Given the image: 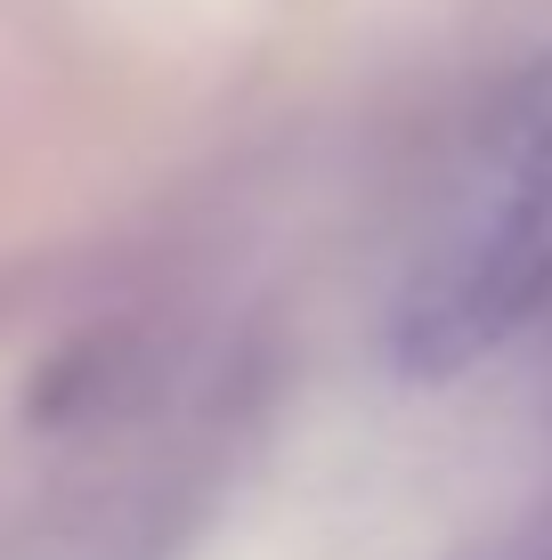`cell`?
<instances>
[{"instance_id":"cell-1","label":"cell","mask_w":552,"mask_h":560,"mask_svg":"<svg viewBox=\"0 0 552 560\" xmlns=\"http://www.w3.org/2000/svg\"><path fill=\"white\" fill-rule=\"evenodd\" d=\"M552 317V49L520 73L447 228L390 301V365L455 382Z\"/></svg>"}]
</instances>
